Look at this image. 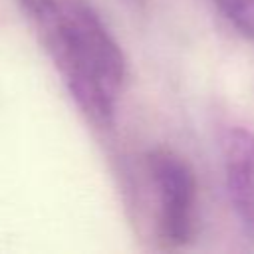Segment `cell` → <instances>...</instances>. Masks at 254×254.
<instances>
[{
	"mask_svg": "<svg viewBox=\"0 0 254 254\" xmlns=\"http://www.w3.org/2000/svg\"><path fill=\"white\" fill-rule=\"evenodd\" d=\"M220 157L232 210L242 228L254 236V131L242 125L226 127Z\"/></svg>",
	"mask_w": 254,
	"mask_h": 254,
	"instance_id": "3957f363",
	"label": "cell"
},
{
	"mask_svg": "<svg viewBox=\"0 0 254 254\" xmlns=\"http://www.w3.org/2000/svg\"><path fill=\"white\" fill-rule=\"evenodd\" d=\"M18 2L22 10L28 14V18H32L34 22H40L60 4V0H18Z\"/></svg>",
	"mask_w": 254,
	"mask_h": 254,
	"instance_id": "5b68a950",
	"label": "cell"
},
{
	"mask_svg": "<svg viewBox=\"0 0 254 254\" xmlns=\"http://www.w3.org/2000/svg\"><path fill=\"white\" fill-rule=\"evenodd\" d=\"M220 16L244 38L254 42V0H212Z\"/></svg>",
	"mask_w": 254,
	"mask_h": 254,
	"instance_id": "277c9868",
	"label": "cell"
},
{
	"mask_svg": "<svg viewBox=\"0 0 254 254\" xmlns=\"http://www.w3.org/2000/svg\"><path fill=\"white\" fill-rule=\"evenodd\" d=\"M151 179L159 194V232L173 246H187L196 230V177L190 165L171 149H153L147 155Z\"/></svg>",
	"mask_w": 254,
	"mask_h": 254,
	"instance_id": "7a4b0ae2",
	"label": "cell"
},
{
	"mask_svg": "<svg viewBox=\"0 0 254 254\" xmlns=\"http://www.w3.org/2000/svg\"><path fill=\"white\" fill-rule=\"evenodd\" d=\"M73 99L97 123L113 119L125 81V56L85 0H65L36 22Z\"/></svg>",
	"mask_w": 254,
	"mask_h": 254,
	"instance_id": "6da1fadb",
	"label": "cell"
}]
</instances>
